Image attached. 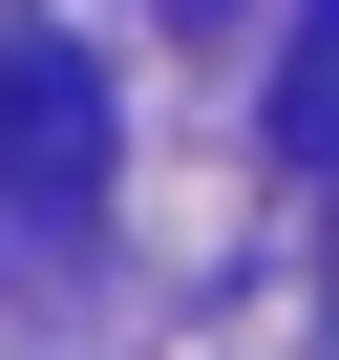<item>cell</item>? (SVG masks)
Returning <instances> with one entry per match:
<instances>
[{"instance_id":"1","label":"cell","mask_w":339,"mask_h":360,"mask_svg":"<svg viewBox=\"0 0 339 360\" xmlns=\"http://www.w3.org/2000/svg\"><path fill=\"white\" fill-rule=\"evenodd\" d=\"M106 212V85H85V43H0V233H85Z\"/></svg>"},{"instance_id":"2","label":"cell","mask_w":339,"mask_h":360,"mask_svg":"<svg viewBox=\"0 0 339 360\" xmlns=\"http://www.w3.org/2000/svg\"><path fill=\"white\" fill-rule=\"evenodd\" d=\"M276 148L339 169V0H297V64H276Z\"/></svg>"}]
</instances>
